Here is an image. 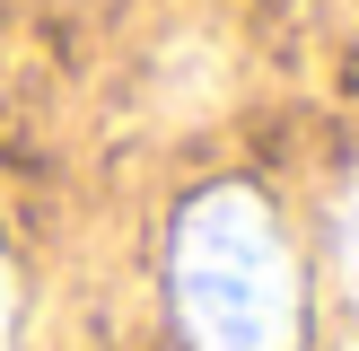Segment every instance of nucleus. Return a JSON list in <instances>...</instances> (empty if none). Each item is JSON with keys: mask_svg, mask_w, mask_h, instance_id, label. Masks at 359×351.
Instances as JSON below:
<instances>
[{"mask_svg": "<svg viewBox=\"0 0 359 351\" xmlns=\"http://www.w3.org/2000/svg\"><path fill=\"white\" fill-rule=\"evenodd\" d=\"M175 307H184L193 351H290L298 281L255 193L219 185L175 220Z\"/></svg>", "mask_w": 359, "mask_h": 351, "instance_id": "f257e3e1", "label": "nucleus"}, {"mask_svg": "<svg viewBox=\"0 0 359 351\" xmlns=\"http://www.w3.org/2000/svg\"><path fill=\"white\" fill-rule=\"evenodd\" d=\"M342 272H351V290H359V193L342 202Z\"/></svg>", "mask_w": 359, "mask_h": 351, "instance_id": "f03ea898", "label": "nucleus"}, {"mask_svg": "<svg viewBox=\"0 0 359 351\" xmlns=\"http://www.w3.org/2000/svg\"><path fill=\"white\" fill-rule=\"evenodd\" d=\"M0 351H9V281H0Z\"/></svg>", "mask_w": 359, "mask_h": 351, "instance_id": "7ed1b4c3", "label": "nucleus"}]
</instances>
